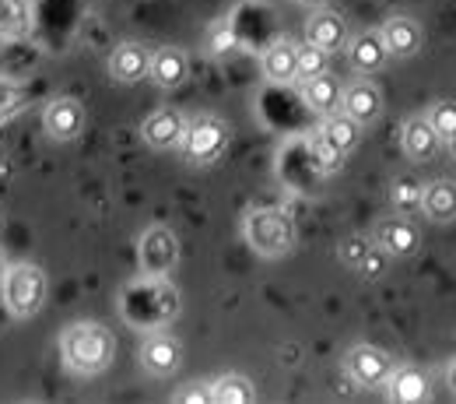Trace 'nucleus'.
I'll return each instance as SVG.
<instances>
[{"label": "nucleus", "instance_id": "1", "mask_svg": "<svg viewBox=\"0 0 456 404\" xmlns=\"http://www.w3.org/2000/svg\"><path fill=\"white\" fill-rule=\"evenodd\" d=\"M60 355H63V366L77 376H99L113 366L116 355V338L113 331H106L102 324H92V320H81V324H70L60 338Z\"/></svg>", "mask_w": 456, "mask_h": 404}, {"label": "nucleus", "instance_id": "2", "mask_svg": "<svg viewBox=\"0 0 456 404\" xmlns=\"http://www.w3.org/2000/svg\"><path fill=\"white\" fill-rule=\"evenodd\" d=\"M242 235H246V246L253 253H260L267 260H278V257H288L295 250L298 229H295V218L285 208H256V211L246 215Z\"/></svg>", "mask_w": 456, "mask_h": 404}, {"label": "nucleus", "instance_id": "3", "mask_svg": "<svg viewBox=\"0 0 456 404\" xmlns=\"http://www.w3.org/2000/svg\"><path fill=\"white\" fill-rule=\"evenodd\" d=\"M46 302V275L36 264H14L4 275V309L14 320H28Z\"/></svg>", "mask_w": 456, "mask_h": 404}, {"label": "nucleus", "instance_id": "4", "mask_svg": "<svg viewBox=\"0 0 456 404\" xmlns=\"http://www.w3.org/2000/svg\"><path fill=\"white\" fill-rule=\"evenodd\" d=\"M228 148V127L225 120L218 116H197L186 123L183 130V141H179V152L190 166H211L225 155Z\"/></svg>", "mask_w": 456, "mask_h": 404}, {"label": "nucleus", "instance_id": "5", "mask_svg": "<svg viewBox=\"0 0 456 404\" xmlns=\"http://www.w3.org/2000/svg\"><path fill=\"white\" fill-rule=\"evenodd\" d=\"M394 369H397V359L376 345H354L344 351V373L358 387H387Z\"/></svg>", "mask_w": 456, "mask_h": 404}, {"label": "nucleus", "instance_id": "6", "mask_svg": "<svg viewBox=\"0 0 456 404\" xmlns=\"http://www.w3.org/2000/svg\"><path fill=\"white\" fill-rule=\"evenodd\" d=\"M179 260V239L175 232L166 226H151L144 229L141 243H137V264L144 278H166Z\"/></svg>", "mask_w": 456, "mask_h": 404}, {"label": "nucleus", "instance_id": "7", "mask_svg": "<svg viewBox=\"0 0 456 404\" xmlns=\"http://www.w3.org/2000/svg\"><path fill=\"white\" fill-rule=\"evenodd\" d=\"M341 113L351 116L358 127H372L379 116H383V92L369 81V78H358L351 85L341 88Z\"/></svg>", "mask_w": 456, "mask_h": 404}, {"label": "nucleus", "instance_id": "8", "mask_svg": "<svg viewBox=\"0 0 456 404\" xmlns=\"http://www.w3.org/2000/svg\"><path fill=\"white\" fill-rule=\"evenodd\" d=\"M179 362H183V348L179 342L166 334V331H151L144 342H141V366H144V373L148 376H172L175 369H179Z\"/></svg>", "mask_w": 456, "mask_h": 404}, {"label": "nucleus", "instance_id": "9", "mask_svg": "<svg viewBox=\"0 0 456 404\" xmlns=\"http://www.w3.org/2000/svg\"><path fill=\"white\" fill-rule=\"evenodd\" d=\"M372 243H376L379 250H387L390 257H411V253H418V246H421V232H418V226H414L411 218L390 215V218H383V222L372 229Z\"/></svg>", "mask_w": 456, "mask_h": 404}, {"label": "nucleus", "instance_id": "10", "mask_svg": "<svg viewBox=\"0 0 456 404\" xmlns=\"http://www.w3.org/2000/svg\"><path fill=\"white\" fill-rule=\"evenodd\" d=\"M379 36H383V43H387V54L397 60L414 57V54H421V46H425V29H421L414 18H407V14H390V18L383 21Z\"/></svg>", "mask_w": 456, "mask_h": 404}, {"label": "nucleus", "instance_id": "11", "mask_svg": "<svg viewBox=\"0 0 456 404\" xmlns=\"http://www.w3.org/2000/svg\"><path fill=\"white\" fill-rule=\"evenodd\" d=\"M400 141H403V155L411 162H432L439 155V148H443V137L436 134V127L428 123V116H411L403 123Z\"/></svg>", "mask_w": 456, "mask_h": 404}, {"label": "nucleus", "instance_id": "12", "mask_svg": "<svg viewBox=\"0 0 456 404\" xmlns=\"http://www.w3.org/2000/svg\"><path fill=\"white\" fill-rule=\"evenodd\" d=\"M43 127L53 141H74L85 127V106L77 99H53L43 113Z\"/></svg>", "mask_w": 456, "mask_h": 404}, {"label": "nucleus", "instance_id": "13", "mask_svg": "<svg viewBox=\"0 0 456 404\" xmlns=\"http://www.w3.org/2000/svg\"><path fill=\"white\" fill-rule=\"evenodd\" d=\"M347 21H344L338 11H316L309 21H305V43L334 54V50H344L347 46Z\"/></svg>", "mask_w": 456, "mask_h": 404}, {"label": "nucleus", "instance_id": "14", "mask_svg": "<svg viewBox=\"0 0 456 404\" xmlns=\"http://www.w3.org/2000/svg\"><path fill=\"white\" fill-rule=\"evenodd\" d=\"M432 226H450L456 222V179H436L421 190V208H418Z\"/></svg>", "mask_w": 456, "mask_h": 404}, {"label": "nucleus", "instance_id": "15", "mask_svg": "<svg viewBox=\"0 0 456 404\" xmlns=\"http://www.w3.org/2000/svg\"><path fill=\"white\" fill-rule=\"evenodd\" d=\"M347 63L358 70V74H376V70H383L387 67V43H383V36L379 32H362V36H354V39H347Z\"/></svg>", "mask_w": 456, "mask_h": 404}, {"label": "nucleus", "instance_id": "16", "mask_svg": "<svg viewBox=\"0 0 456 404\" xmlns=\"http://www.w3.org/2000/svg\"><path fill=\"white\" fill-rule=\"evenodd\" d=\"M183 130H186V120L175 113V110H155V113L144 120L141 137L155 152H169V148H175L183 141Z\"/></svg>", "mask_w": 456, "mask_h": 404}, {"label": "nucleus", "instance_id": "17", "mask_svg": "<svg viewBox=\"0 0 456 404\" xmlns=\"http://www.w3.org/2000/svg\"><path fill=\"white\" fill-rule=\"evenodd\" d=\"M148 63H151V50L141 43H123L116 46L110 57V74L119 85H137L148 78Z\"/></svg>", "mask_w": 456, "mask_h": 404}, {"label": "nucleus", "instance_id": "18", "mask_svg": "<svg viewBox=\"0 0 456 404\" xmlns=\"http://www.w3.org/2000/svg\"><path fill=\"white\" fill-rule=\"evenodd\" d=\"M186 54L179 50V46H162V50H155L151 54V63H148V81L155 85V88H179L183 81H186Z\"/></svg>", "mask_w": 456, "mask_h": 404}, {"label": "nucleus", "instance_id": "19", "mask_svg": "<svg viewBox=\"0 0 456 404\" xmlns=\"http://www.w3.org/2000/svg\"><path fill=\"white\" fill-rule=\"evenodd\" d=\"M387 394L397 404H418L428 398V373H421L418 366H397L394 376L387 380Z\"/></svg>", "mask_w": 456, "mask_h": 404}, {"label": "nucleus", "instance_id": "20", "mask_svg": "<svg viewBox=\"0 0 456 404\" xmlns=\"http://www.w3.org/2000/svg\"><path fill=\"white\" fill-rule=\"evenodd\" d=\"M260 67H264V78H267V81H274V85H291L295 74H298V46L288 43V39L274 43L271 50H264Z\"/></svg>", "mask_w": 456, "mask_h": 404}, {"label": "nucleus", "instance_id": "21", "mask_svg": "<svg viewBox=\"0 0 456 404\" xmlns=\"http://www.w3.org/2000/svg\"><path fill=\"white\" fill-rule=\"evenodd\" d=\"M302 99H305L309 110L330 116L341 110V85L334 78H327V74H316V78L302 81Z\"/></svg>", "mask_w": 456, "mask_h": 404}, {"label": "nucleus", "instance_id": "22", "mask_svg": "<svg viewBox=\"0 0 456 404\" xmlns=\"http://www.w3.org/2000/svg\"><path fill=\"white\" fill-rule=\"evenodd\" d=\"M316 134H323L338 152H354L358 148V141H362V127L351 120V116H344L341 110L338 113H330V116H323V123H320V130Z\"/></svg>", "mask_w": 456, "mask_h": 404}, {"label": "nucleus", "instance_id": "23", "mask_svg": "<svg viewBox=\"0 0 456 404\" xmlns=\"http://www.w3.org/2000/svg\"><path fill=\"white\" fill-rule=\"evenodd\" d=\"M32 29L28 0H0V39H21Z\"/></svg>", "mask_w": 456, "mask_h": 404}, {"label": "nucleus", "instance_id": "24", "mask_svg": "<svg viewBox=\"0 0 456 404\" xmlns=\"http://www.w3.org/2000/svg\"><path fill=\"white\" fill-rule=\"evenodd\" d=\"M211 394H215V404H253L256 401V387L239 376V373H225L211 383Z\"/></svg>", "mask_w": 456, "mask_h": 404}, {"label": "nucleus", "instance_id": "25", "mask_svg": "<svg viewBox=\"0 0 456 404\" xmlns=\"http://www.w3.org/2000/svg\"><path fill=\"white\" fill-rule=\"evenodd\" d=\"M421 179L411 173L403 176H394V183H390V204H394V211L397 215H414L418 208H421Z\"/></svg>", "mask_w": 456, "mask_h": 404}, {"label": "nucleus", "instance_id": "26", "mask_svg": "<svg viewBox=\"0 0 456 404\" xmlns=\"http://www.w3.org/2000/svg\"><path fill=\"white\" fill-rule=\"evenodd\" d=\"M309 155H313L316 173H323V176L338 173V169L344 166V152H338L323 134H313V141H309Z\"/></svg>", "mask_w": 456, "mask_h": 404}, {"label": "nucleus", "instance_id": "27", "mask_svg": "<svg viewBox=\"0 0 456 404\" xmlns=\"http://www.w3.org/2000/svg\"><path fill=\"white\" fill-rule=\"evenodd\" d=\"M327 60H330V54L313 46V43L298 46V74H295V81H309L316 74H327Z\"/></svg>", "mask_w": 456, "mask_h": 404}, {"label": "nucleus", "instance_id": "28", "mask_svg": "<svg viewBox=\"0 0 456 404\" xmlns=\"http://www.w3.org/2000/svg\"><path fill=\"white\" fill-rule=\"evenodd\" d=\"M428 123L436 127V134L443 141H450L456 134V99H439L432 110H428Z\"/></svg>", "mask_w": 456, "mask_h": 404}, {"label": "nucleus", "instance_id": "29", "mask_svg": "<svg viewBox=\"0 0 456 404\" xmlns=\"http://www.w3.org/2000/svg\"><path fill=\"white\" fill-rule=\"evenodd\" d=\"M21 110H25V92L11 78H0V123H7L11 116H18Z\"/></svg>", "mask_w": 456, "mask_h": 404}, {"label": "nucleus", "instance_id": "30", "mask_svg": "<svg viewBox=\"0 0 456 404\" xmlns=\"http://www.w3.org/2000/svg\"><path fill=\"white\" fill-rule=\"evenodd\" d=\"M369 250H372V235H347V239H341V246H338V257H341V264H347L354 271L365 260Z\"/></svg>", "mask_w": 456, "mask_h": 404}, {"label": "nucleus", "instance_id": "31", "mask_svg": "<svg viewBox=\"0 0 456 404\" xmlns=\"http://www.w3.org/2000/svg\"><path fill=\"white\" fill-rule=\"evenodd\" d=\"M354 271H358L362 278H369V282H379V278L390 271V253H387V250H379V246L372 243V250L365 253V260H362Z\"/></svg>", "mask_w": 456, "mask_h": 404}, {"label": "nucleus", "instance_id": "32", "mask_svg": "<svg viewBox=\"0 0 456 404\" xmlns=\"http://www.w3.org/2000/svg\"><path fill=\"white\" fill-rule=\"evenodd\" d=\"M208 50H211L215 57H222V54H228V50H235V32H232L228 25H215L211 36H208Z\"/></svg>", "mask_w": 456, "mask_h": 404}, {"label": "nucleus", "instance_id": "33", "mask_svg": "<svg viewBox=\"0 0 456 404\" xmlns=\"http://www.w3.org/2000/svg\"><path fill=\"white\" fill-rule=\"evenodd\" d=\"M175 404H215L211 383H190V391H175Z\"/></svg>", "mask_w": 456, "mask_h": 404}, {"label": "nucleus", "instance_id": "34", "mask_svg": "<svg viewBox=\"0 0 456 404\" xmlns=\"http://www.w3.org/2000/svg\"><path fill=\"white\" fill-rule=\"evenodd\" d=\"M446 387H450V394L456 398V359L446 366Z\"/></svg>", "mask_w": 456, "mask_h": 404}, {"label": "nucleus", "instance_id": "35", "mask_svg": "<svg viewBox=\"0 0 456 404\" xmlns=\"http://www.w3.org/2000/svg\"><path fill=\"white\" fill-rule=\"evenodd\" d=\"M4 275H7V260L0 253V309H4Z\"/></svg>", "mask_w": 456, "mask_h": 404}, {"label": "nucleus", "instance_id": "36", "mask_svg": "<svg viewBox=\"0 0 456 404\" xmlns=\"http://www.w3.org/2000/svg\"><path fill=\"white\" fill-rule=\"evenodd\" d=\"M446 144H450V155H453V162H456V134L450 137V141H446Z\"/></svg>", "mask_w": 456, "mask_h": 404}]
</instances>
